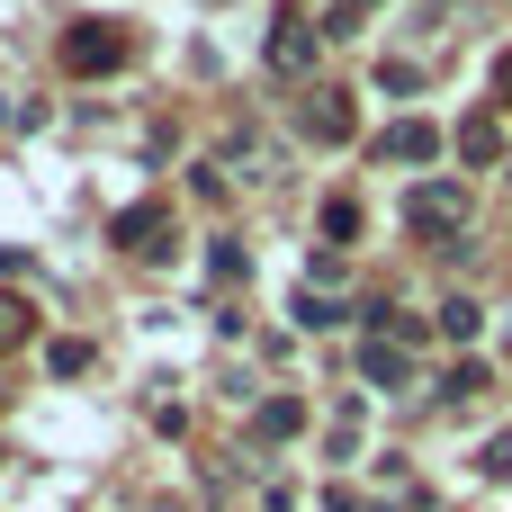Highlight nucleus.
Here are the masks:
<instances>
[{"instance_id": "obj_15", "label": "nucleus", "mask_w": 512, "mask_h": 512, "mask_svg": "<svg viewBox=\"0 0 512 512\" xmlns=\"http://www.w3.org/2000/svg\"><path fill=\"white\" fill-rule=\"evenodd\" d=\"M243 270H252V261H243V243H225V234H216V252H207V279H216V288H234Z\"/></svg>"}, {"instance_id": "obj_21", "label": "nucleus", "mask_w": 512, "mask_h": 512, "mask_svg": "<svg viewBox=\"0 0 512 512\" xmlns=\"http://www.w3.org/2000/svg\"><path fill=\"white\" fill-rule=\"evenodd\" d=\"M495 99H504V108H512V54H504V63H495Z\"/></svg>"}, {"instance_id": "obj_12", "label": "nucleus", "mask_w": 512, "mask_h": 512, "mask_svg": "<svg viewBox=\"0 0 512 512\" xmlns=\"http://www.w3.org/2000/svg\"><path fill=\"white\" fill-rule=\"evenodd\" d=\"M288 315H297L306 333H333V324H342V306H333V297H315V288H297V306H288Z\"/></svg>"}, {"instance_id": "obj_20", "label": "nucleus", "mask_w": 512, "mask_h": 512, "mask_svg": "<svg viewBox=\"0 0 512 512\" xmlns=\"http://www.w3.org/2000/svg\"><path fill=\"white\" fill-rule=\"evenodd\" d=\"M0 126H9V135H27V126H36V99H0Z\"/></svg>"}, {"instance_id": "obj_5", "label": "nucleus", "mask_w": 512, "mask_h": 512, "mask_svg": "<svg viewBox=\"0 0 512 512\" xmlns=\"http://www.w3.org/2000/svg\"><path fill=\"white\" fill-rule=\"evenodd\" d=\"M306 135H315V144H351V135H360V99H351V90H315V99H306Z\"/></svg>"}, {"instance_id": "obj_11", "label": "nucleus", "mask_w": 512, "mask_h": 512, "mask_svg": "<svg viewBox=\"0 0 512 512\" xmlns=\"http://www.w3.org/2000/svg\"><path fill=\"white\" fill-rule=\"evenodd\" d=\"M360 9H378V0H324L315 36H324V45H333V36H360Z\"/></svg>"}, {"instance_id": "obj_9", "label": "nucleus", "mask_w": 512, "mask_h": 512, "mask_svg": "<svg viewBox=\"0 0 512 512\" xmlns=\"http://www.w3.org/2000/svg\"><path fill=\"white\" fill-rule=\"evenodd\" d=\"M252 432H261V441H297V432H306V405H297V396H270Z\"/></svg>"}, {"instance_id": "obj_8", "label": "nucleus", "mask_w": 512, "mask_h": 512, "mask_svg": "<svg viewBox=\"0 0 512 512\" xmlns=\"http://www.w3.org/2000/svg\"><path fill=\"white\" fill-rule=\"evenodd\" d=\"M459 162H468V171H477V162H504V126H495V117H468V126H459Z\"/></svg>"}, {"instance_id": "obj_19", "label": "nucleus", "mask_w": 512, "mask_h": 512, "mask_svg": "<svg viewBox=\"0 0 512 512\" xmlns=\"http://www.w3.org/2000/svg\"><path fill=\"white\" fill-rule=\"evenodd\" d=\"M378 81H387V90H423V63H405V54H387V63H378Z\"/></svg>"}, {"instance_id": "obj_17", "label": "nucleus", "mask_w": 512, "mask_h": 512, "mask_svg": "<svg viewBox=\"0 0 512 512\" xmlns=\"http://www.w3.org/2000/svg\"><path fill=\"white\" fill-rule=\"evenodd\" d=\"M45 369H54V378H81V369H90V342H54Z\"/></svg>"}, {"instance_id": "obj_1", "label": "nucleus", "mask_w": 512, "mask_h": 512, "mask_svg": "<svg viewBox=\"0 0 512 512\" xmlns=\"http://www.w3.org/2000/svg\"><path fill=\"white\" fill-rule=\"evenodd\" d=\"M468 225H477L468 180H423V189H405V234H414V243H459Z\"/></svg>"}, {"instance_id": "obj_4", "label": "nucleus", "mask_w": 512, "mask_h": 512, "mask_svg": "<svg viewBox=\"0 0 512 512\" xmlns=\"http://www.w3.org/2000/svg\"><path fill=\"white\" fill-rule=\"evenodd\" d=\"M315 54H324L315 18H297V9H288V18L270 27V72H288V81H297V72H315Z\"/></svg>"}, {"instance_id": "obj_16", "label": "nucleus", "mask_w": 512, "mask_h": 512, "mask_svg": "<svg viewBox=\"0 0 512 512\" xmlns=\"http://www.w3.org/2000/svg\"><path fill=\"white\" fill-rule=\"evenodd\" d=\"M441 333H450V342H477V297H450V306H441Z\"/></svg>"}, {"instance_id": "obj_13", "label": "nucleus", "mask_w": 512, "mask_h": 512, "mask_svg": "<svg viewBox=\"0 0 512 512\" xmlns=\"http://www.w3.org/2000/svg\"><path fill=\"white\" fill-rule=\"evenodd\" d=\"M27 333H36V306L27 297H0V351H18Z\"/></svg>"}, {"instance_id": "obj_14", "label": "nucleus", "mask_w": 512, "mask_h": 512, "mask_svg": "<svg viewBox=\"0 0 512 512\" xmlns=\"http://www.w3.org/2000/svg\"><path fill=\"white\" fill-rule=\"evenodd\" d=\"M351 234H360V207H351V198H324V243H333V252H342V243H351Z\"/></svg>"}, {"instance_id": "obj_6", "label": "nucleus", "mask_w": 512, "mask_h": 512, "mask_svg": "<svg viewBox=\"0 0 512 512\" xmlns=\"http://www.w3.org/2000/svg\"><path fill=\"white\" fill-rule=\"evenodd\" d=\"M432 153H441V126L432 117H405V126L378 135V162H432Z\"/></svg>"}, {"instance_id": "obj_7", "label": "nucleus", "mask_w": 512, "mask_h": 512, "mask_svg": "<svg viewBox=\"0 0 512 512\" xmlns=\"http://www.w3.org/2000/svg\"><path fill=\"white\" fill-rule=\"evenodd\" d=\"M405 369H414L405 342H369V351H360V378H369V387H405Z\"/></svg>"}, {"instance_id": "obj_2", "label": "nucleus", "mask_w": 512, "mask_h": 512, "mask_svg": "<svg viewBox=\"0 0 512 512\" xmlns=\"http://www.w3.org/2000/svg\"><path fill=\"white\" fill-rule=\"evenodd\" d=\"M108 243H117V252H135V261H162V252H171V207H162V198L117 207V216H108Z\"/></svg>"}, {"instance_id": "obj_10", "label": "nucleus", "mask_w": 512, "mask_h": 512, "mask_svg": "<svg viewBox=\"0 0 512 512\" xmlns=\"http://www.w3.org/2000/svg\"><path fill=\"white\" fill-rule=\"evenodd\" d=\"M486 387H495V369H486V360H459V369L441 378V396H450V405H468V396H486Z\"/></svg>"}, {"instance_id": "obj_18", "label": "nucleus", "mask_w": 512, "mask_h": 512, "mask_svg": "<svg viewBox=\"0 0 512 512\" xmlns=\"http://www.w3.org/2000/svg\"><path fill=\"white\" fill-rule=\"evenodd\" d=\"M477 477H495V486L512 477V432H495V441H486V459H477Z\"/></svg>"}, {"instance_id": "obj_3", "label": "nucleus", "mask_w": 512, "mask_h": 512, "mask_svg": "<svg viewBox=\"0 0 512 512\" xmlns=\"http://www.w3.org/2000/svg\"><path fill=\"white\" fill-rule=\"evenodd\" d=\"M117 63H126V27H108V18H81V27L63 36V72L99 81V72H117Z\"/></svg>"}]
</instances>
